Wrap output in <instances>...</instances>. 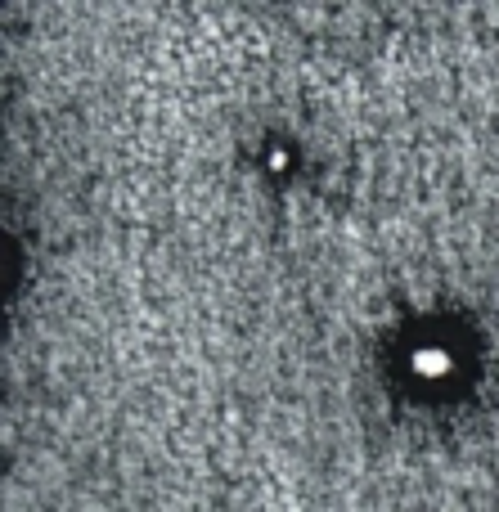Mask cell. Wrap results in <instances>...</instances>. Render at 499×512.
<instances>
[{
  "label": "cell",
  "instance_id": "1",
  "mask_svg": "<svg viewBox=\"0 0 499 512\" xmlns=\"http://www.w3.org/2000/svg\"><path fill=\"white\" fill-rule=\"evenodd\" d=\"M419 369H428V373H441V369H446V355H441V351H428V355H419Z\"/></svg>",
  "mask_w": 499,
  "mask_h": 512
}]
</instances>
